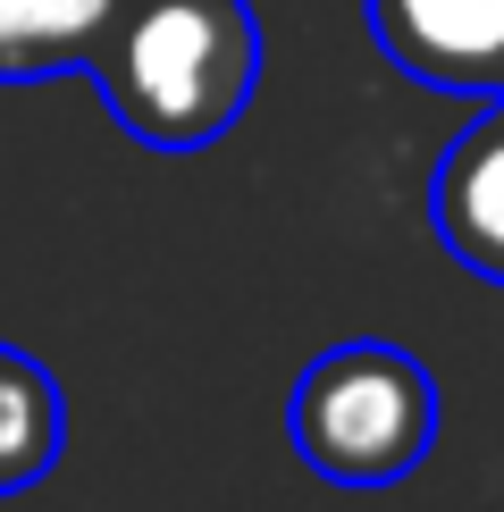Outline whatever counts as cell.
<instances>
[{
	"label": "cell",
	"instance_id": "1",
	"mask_svg": "<svg viewBox=\"0 0 504 512\" xmlns=\"http://www.w3.org/2000/svg\"><path fill=\"white\" fill-rule=\"evenodd\" d=\"M93 76L126 135L202 152L244 118L261 84V17L252 0H118Z\"/></svg>",
	"mask_w": 504,
	"mask_h": 512
},
{
	"label": "cell",
	"instance_id": "2",
	"mask_svg": "<svg viewBox=\"0 0 504 512\" xmlns=\"http://www.w3.org/2000/svg\"><path fill=\"white\" fill-rule=\"evenodd\" d=\"M286 437L336 487H387V479L420 471L437 445V378L420 353L378 345V336L328 345L294 378Z\"/></svg>",
	"mask_w": 504,
	"mask_h": 512
},
{
	"label": "cell",
	"instance_id": "3",
	"mask_svg": "<svg viewBox=\"0 0 504 512\" xmlns=\"http://www.w3.org/2000/svg\"><path fill=\"white\" fill-rule=\"evenodd\" d=\"M370 34L420 84L504 93V0H370Z\"/></svg>",
	"mask_w": 504,
	"mask_h": 512
},
{
	"label": "cell",
	"instance_id": "4",
	"mask_svg": "<svg viewBox=\"0 0 504 512\" xmlns=\"http://www.w3.org/2000/svg\"><path fill=\"white\" fill-rule=\"evenodd\" d=\"M429 210H437V236H446L454 261L504 286V101L446 143Z\"/></svg>",
	"mask_w": 504,
	"mask_h": 512
},
{
	"label": "cell",
	"instance_id": "5",
	"mask_svg": "<svg viewBox=\"0 0 504 512\" xmlns=\"http://www.w3.org/2000/svg\"><path fill=\"white\" fill-rule=\"evenodd\" d=\"M118 0H0V84L93 68Z\"/></svg>",
	"mask_w": 504,
	"mask_h": 512
},
{
	"label": "cell",
	"instance_id": "6",
	"mask_svg": "<svg viewBox=\"0 0 504 512\" xmlns=\"http://www.w3.org/2000/svg\"><path fill=\"white\" fill-rule=\"evenodd\" d=\"M59 437H68V403H59V378L42 370L34 353L0 345V496L34 487L59 462Z\"/></svg>",
	"mask_w": 504,
	"mask_h": 512
}]
</instances>
